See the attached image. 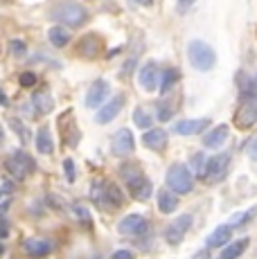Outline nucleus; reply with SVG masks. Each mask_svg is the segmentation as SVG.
<instances>
[{"label":"nucleus","mask_w":257,"mask_h":259,"mask_svg":"<svg viewBox=\"0 0 257 259\" xmlns=\"http://www.w3.org/2000/svg\"><path fill=\"white\" fill-rule=\"evenodd\" d=\"M255 81H257V77H255Z\"/></svg>","instance_id":"a18cd8bd"},{"label":"nucleus","mask_w":257,"mask_h":259,"mask_svg":"<svg viewBox=\"0 0 257 259\" xmlns=\"http://www.w3.org/2000/svg\"><path fill=\"white\" fill-rule=\"evenodd\" d=\"M5 169H7V174L14 181H25L29 174H34L36 162H34V158L25 151H14L12 156L5 160Z\"/></svg>","instance_id":"39448f33"},{"label":"nucleus","mask_w":257,"mask_h":259,"mask_svg":"<svg viewBox=\"0 0 257 259\" xmlns=\"http://www.w3.org/2000/svg\"><path fill=\"white\" fill-rule=\"evenodd\" d=\"M172 113H174V108H165V106H160V108H158V119H162V122H165V119H169V117H172Z\"/></svg>","instance_id":"e433bc0d"},{"label":"nucleus","mask_w":257,"mask_h":259,"mask_svg":"<svg viewBox=\"0 0 257 259\" xmlns=\"http://www.w3.org/2000/svg\"><path fill=\"white\" fill-rule=\"evenodd\" d=\"M142 144L147 149H151V151H162L167 147V133L162 128H149L142 136Z\"/></svg>","instance_id":"a211bd4d"},{"label":"nucleus","mask_w":257,"mask_h":259,"mask_svg":"<svg viewBox=\"0 0 257 259\" xmlns=\"http://www.w3.org/2000/svg\"><path fill=\"white\" fill-rule=\"evenodd\" d=\"M228 136H230V128L226 126V124H219V126H215L212 131L205 133L203 147L205 149H219V147H224V144L228 142Z\"/></svg>","instance_id":"f3484780"},{"label":"nucleus","mask_w":257,"mask_h":259,"mask_svg":"<svg viewBox=\"0 0 257 259\" xmlns=\"http://www.w3.org/2000/svg\"><path fill=\"white\" fill-rule=\"evenodd\" d=\"M9 124H12V128L14 131L18 133V136H21V140H27V128H25V124H18V119H14V117H9Z\"/></svg>","instance_id":"72a5a7b5"},{"label":"nucleus","mask_w":257,"mask_h":259,"mask_svg":"<svg viewBox=\"0 0 257 259\" xmlns=\"http://www.w3.org/2000/svg\"><path fill=\"white\" fill-rule=\"evenodd\" d=\"M48 41H50L54 48H66L68 43H70V34H68L66 27H61V25H54V27L48 29Z\"/></svg>","instance_id":"5701e85b"},{"label":"nucleus","mask_w":257,"mask_h":259,"mask_svg":"<svg viewBox=\"0 0 257 259\" xmlns=\"http://www.w3.org/2000/svg\"><path fill=\"white\" fill-rule=\"evenodd\" d=\"M179 79H181V74H179V70H176V68H167V70L160 74V86H158V91H160L162 95L169 93L172 88L179 83Z\"/></svg>","instance_id":"393cba45"},{"label":"nucleus","mask_w":257,"mask_h":259,"mask_svg":"<svg viewBox=\"0 0 257 259\" xmlns=\"http://www.w3.org/2000/svg\"><path fill=\"white\" fill-rule=\"evenodd\" d=\"M167 189L169 192H174L176 196L179 194H190L192 189H194V174L190 171V167L183 165V162H174V165H169L167 169Z\"/></svg>","instance_id":"f03ea898"},{"label":"nucleus","mask_w":257,"mask_h":259,"mask_svg":"<svg viewBox=\"0 0 257 259\" xmlns=\"http://www.w3.org/2000/svg\"><path fill=\"white\" fill-rule=\"evenodd\" d=\"M3 252H5V243L0 241V255H3Z\"/></svg>","instance_id":"37998d69"},{"label":"nucleus","mask_w":257,"mask_h":259,"mask_svg":"<svg viewBox=\"0 0 257 259\" xmlns=\"http://www.w3.org/2000/svg\"><path fill=\"white\" fill-rule=\"evenodd\" d=\"M0 106H9V102H7V95H5L3 91H0Z\"/></svg>","instance_id":"58836bf2"},{"label":"nucleus","mask_w":257,"mask_h":259,"mask_svg":"<svg viewBox=\"0 0 257 259\" xmlns=\"http://www.w3.org/2000/svg\"><path fill=\"white\" fill-rule=\"evenodd\" d=\"M0 189H3L5 196H9V194L14 192V183L9 181V178H0Z\"/></svg>","instance_id":"f704fd0d"},{"label":"nucleus","mask_w":257,"mask_h":259,"mask_svg":"<svg viewBox=\"0 0 257 259\" xmlns=\"http://www.w3.org/2000/svg\"><path fill=\"white\" fill-rule=\"evenodd\" d=\"M205 169H207L205 153H194V156H192V169L190 171L196 174V176H201V174H205Z\"/></svg>","instance_id":"cd10ccee"},{"label":"nucleus","mask_w":257,"mask_h":259,"mask_svg":"<svg viewBox=\"0 0 257 259\" xmlns=\"http://www.w3.org/2000/svg\"><path fill=\"white\" fill-rule=\"evenodd\" d=\"M9 52H12L14 57H25V54H27L25 41H18V38H14V41L9 43Z\"/></svg>","instance_id":"c85d7f7f"},{"label":"nucleus","mask_w":257,"mask_h":259,"mask_svg":"<svg viewBox=\"0 0 257 259\" xmlns=\"http://www.w3.org/2000/svg\"><path fill=\"white\" fill-rule=\"evenodd\" d=\"M210 126V119L207 117H192V119H181L174 124V133L179 136H196V133H203Z\"/></svg>","instance_id":"4468645a"},{"label":"nucleus","mask_w":257,"mask_h":259,"mask_svg":"<svg viewBox=\"0 0 257 259\" xmlns=\"http://www.w3.org/2000/svg\"><path fill=\"white\" fill-rule=\"evenodd\" d=\"M18 81H21V86H23V88H32L34 83H38V77H36L34 72H21Z\"/></svg>","instance_id":"2f4dec72"},{"label":"nucleus","mask_w":257,"mask_h":259,"mask_svg":"<svg viewBox=\"0 0 257 259\" xmlns=\"http://www.w3.org/2000/svg\"><path fill=\"white\" fill-rule=\"evenodd\" d=\"M75 217H77L79 221L83 223V226L88 228V230H91V228H93V219H91V214H88V210H86V207L77 205V207H75Z\"/></svg>","instance_id":"c756f323"},{"label":"nucleus","mask_w":257,"mask_h":259,"mask_svg":"<svg viewBox=\"0 0 257 259\" xmlns=\"http://www.w3.org/2000/svg\"><path fill=\"white\" fill-rule=\"evenodd\" d=\"M23 250L29 259H43L54 250V243L48 239H38V237H29L23 241Z\"/></svg>","instance_id":"9d476101"},{"label":"nucleus","mask_w":257,"mask_h":259,"mask_svg":"<svg viewBox=\"0 0 257 259\" xmlns=\"http://www.w3.org/2000/svg\"><path fill=\"white\" fill-rule=\"evenodd\" d=\"M230 237H232V228L230 226H219L210 237L205 239V246L207 248H224L230 243Z\"/></svg>","instance_id":"6ab92c4d"},{"label":"nucleus","mask_w":257,"mask_h":259,"mask_svg":"<svg viewBox=\"0 0 257 259\" xmlns=\"http://www.w3.org/2000/svg\"><path fill=\"white\" fill-rule=\"evenodd\" d=\"M158 210L162 214H172L179 210V196H176L174 192H169V189H162V192H158Z\"/></svg>","instance_id":"412c9836"},{"label":"nucleus","mask_w":257,"mask_h":259,"mask_svg":"<svg viewBox=\"0 0 257 259\" xmlns=\"http://www.w3.org/2000/svg\"><path fill=\"white\" fill-rule=\"evenodd\" d=\"M246 151H248V156L253 158V160H257V138H255V140H250V142H248Z\"/></svg>","instance_id":"4c0bfd02"},{"label":"nucleus","mask_w":257,"mask_h":259,"mask_svg":"<svg viewBox=\"0 0 257 259\" xmlns=\"http://www.w3.org/2000/svg\"><path fill=\"white\" fill-rule=\"evenodd\" d=\"M187 59H190L192 68L201 72H210L217 63V54L215 50L207 46L205 41H192L187 46Z\"/></svg>","instance_id":"7ed1b4c3"},{"label":"nucleus","mask_w":257,"mask_h":259,"mask_svg":"<svg viewBox=\"0 0 257 259\" xmlns=\"http://www.w3.org/2000/svg\"><path fill=\"white\" fill-rule=\"evenodd\" d=\"M117 230H120V235H128V237L142 235V232L147 230V221L142 214H126V217L117 223Z\"/></svg>","instance_id":"f8f14e48"},{"label":"nucleus","mask_w":257,"mask_h":259,"mask_svg":"<svg viewBox=\"0 0 257 259\" xmlns=\"http://www.w3.org/2000/svg\"><path fill=\"white\" fill-rule=\"evenodd\" d=\"M151 192H154V185H151L149 178H145L140 185H136L131 189V196L136 198V201H147V198L151 196Z\"/></svg>","instance_id":"a878e982"},{"label":"nucleus","mask_w":257,"mask_h":259,"mask_svg":"<svg viewBox=\"0 0 257 259\" xmlns=\"http://www.w3.org/2000/svg\"><path fill=\"white\" fill-rule=\"evenodd\" d=\"M136 255H133L131 250H126V248H122V250H115L113 252V259H133Z\"/></svg>","instance_id":"c9c22d12"},{"label":"nucleus","mask_w":257,"mask_h":259,"mask_svg":"<svg viewBox=\"0 0 257 259\" xmlns=\"http://www.w3.org/2000/svg\"><path fill=\"white\" fill-rule=\"evenodd\" d=\"M192 223H194L192 214H181V217H176L174 221L165 228V241L169 243V246H179L183 239H185L187 232H190Z\"/></svg>","instance_id":"423d86ee"},{"label":"nucleus","mask_w":257,"mask_h":259,"mask_svg":"<svg viewBox=\"0 0 257 259\" xmlns=\"http://www.w3.org/2000/svg\"><path fill=\"white\" fill-rule=\"evenodd\" d=\"M0 237H7V228H0Z\"/></svg>","instance_id":"79ce46f5"},{"label":"nucleus","mask_w":257,"mask_h":259,"mask_svg":"<svg viewBox=\"0 0 257 259\" xmlns=\"http://www.w3.org/2000/svg\"><path fill=\"white\" fill-rule=\"evenodd\" d=\"M36 151L41 153V156H50L54 151V142H52V136H50V128L48 126H41L36 133Z\"/></svg>","instance_id":"4be33fe9"},{"label":"nucleus","mask_w":257,"mask_h":259,"mask_svg":"<svg viewBox=\"0 0 257 259\" xmlns=\"http://www.w3.org/2000/svg\"><path fill=\"white\" fill-rule=\"evenodd\" d=\"M111 149L115 156H128L136 149V140H133V133L128 128H120V131L113 133L111 138Z\"/></svg>","instance_id":"9b49d317"},{"label":"nucleus","mask_w":257,"mask_h":259,"mask_svg":"<svg viewBox=\"0 0 257 259\" xmlns=\"http://www.w3.org/2000/svg\"><path fill=\"white\" fill-rule=\"evenodd\" d=\"M133 122H136V126L149 131L151 124H154V119H151V115L145 111V108H136V111H133Z\"/></svg>","instance_id":"bb28decb"},{"label":"nucleus","mask_w":257,"mask_h":259,"mask_svg":"<svg viewBox=\"0 0 257 259\" xmlns=\"http://www.w3.org/2000/svg\"><path fill=\"white\" fill-rule=\"evenodd\" d=\"M120 176H122V181L126 183L128 192H131L136 185H140V183L147 178L145 171H142V167H140V162H128V165H122L120 167Z\"/></svg>","instance_id":"dca6fc26"},{"label":"nucleus","mask_w":257,"mask_h":259,"mask_svg":"<svg viewBox=\"0 0 257 259\" xmlns=\"http://www.w3.org/2000/svg\"><path fill=\"white\" fill-rule=\"evenodd\" d=\"M100 203L102 205H106L108 210H117V207L124 205V192H122L117 185H106L104 183V192L100 194Z\"/></svg>","instance_id":"2eb2a0df"},{"label":"nucleus","mask_w":257,"mask_h":259,"mask_svg":"<svg viewBox=\"0 0 257 259\" xmlns=\"http://www.w3.org/2000/svg\"><path fill=\"white\" fill-rule=\"evenodd\" d=\"M248 248V239H239V241H232L228 246H224L221 250V259H239Z\"/></svg>","instance_id":"b1692460"},{"label":"nucleus","mask_w":257,"mask_h":259,"mask_svg":"<svg viewBox=\"0 0 257 259\" xmlns=\"http://www.w3.org/2000/svg\"><path fill=\"white\" fill-rule=\"evenodd\" d=\"M253 217H255V207H253V210H248V212H244V214H239V217H235V219H232V226H235V228H244Z\"/></svg>","instance_id":"7c9ffc66"},{"label":"nucleus","mask_w":257,"mask_h":259,"mask_svg":"<svg viewBox=\"0 0 257 259\" xmlns=\"http://www.w3.org/2000/svg\"><path fill=\"white\" fill-rule=\"evenodd\" d=\"M108 93H111V86H108L104 79H97V81H93L91 83V88H88V93H86V108H100L106 104V99H108Z\"/></svg>","instance_id":"6e6552de"},{"label":"nucleus","mask_w":257,"mask_h":259,"mask_svg":"<svg viewBox=\"0 0 257 259\" xmlns=\"http://www.w3.org/2000/svg\"><path fill=\"white\" fill-rule=\"evenodd\" d=\"M138 83H140V88L145 93L158 91V86H160V72H158L154 61H147L145 66L140 68V72H138Z\"/></svg>","instance_id":"1a4fd4ad"},{"label":"nucleus","mask_w":257,"mask_h":259,"mask_svg":"<svg viewBox=\"0 0 257 259\" xmlns=\"http://www.w3.org/2000/svg\"><path fill=\"white\" fill-rule=\"evenodd\" d=\"M3 196H5V194H3V189H0V198H3Z\"/></svg>","instance_id":"c03bdc74"},{"label":"nucleus","mask_w":257,"mask_h":259,"mask_svg":"<svg viewBox=\"0 0 257 259\" xmlns=\"http://www.w3.org/2000/svg\"><path fill=\"white\" fill-rule=\"evenodd\" d=\"M194 259H207V250H203V252H199Z\"/></svg>","instance_id":"ea45409f"},{"label":"nucleus","mask_w":257,"mask_h":259,"mask_svg":"<svg viewBox=\"0 0 257 259\" xmlns=\"http://www.w3.org/2000/svg\"><path fill=\"white\" fill-rule=\"evenodd\" d=\"M32 102H34V108L38 111V115H48V113H52V108H54L52 95H50L48 88H41L38 93H34Z\"/></svg>","instance_id":"aec40b11"},{"label":"nucleus","mask_w":257,"mask_h":259,"mask_svg":"<svg viewBox=\"0 0 257 259\" xmlns=\"http://www.w3.org/2000/svg\"><path fill=\"white\" fill-rule=\"evenodd\" d=\"M63 169H66V181L68 183H75V178H77V167H75V162L68 158V160H63Z\"/></svg>","instance_id":"473e14b6"},{"label":"nucleus","mask_w":257,"mask_h":259,"mask_svg":"<svg viewBox=\"0 0 257 259\" xmlns=\"http://www.w3.org/2000/svg\"><path fill=\"white\" fill-rule=\"evenodd\" d=\"M124 108V95H115V97L111 99V102H106L104 106L97 111V124H108L111 119H115L117 115H120V111Z\"/></svg>","instance_id":"ddd939ff"},{"label":"nucleus","mask_w":257,"mask_h":259,"mask_svg":"<svg viewBox=\"0 0 257 259\" xmlns=\"http://www.w3.org/2000/svg\"><path fill=\"white\" fill-rule=\"evenodd\" d=\"M230 162H232V156L228 151L219 153L215 156L212 160H207V169H205V181L207 183H221L230 171Z\"/></svg>","instance_id":"0eeeda50"},{"label":"nucleus","mask_w":257,"mask_h":259,"mask_svg":"<svg viewBox=\"0 0 257 259\" xmlns=\"http://www.w3.org/2000/svg\"><path fill=\"white\" fill-rule=\"evenodd\" d=\"M237 128L246 131V128L255 126L257 124V95L248 93V95H241V102L235 111V117H232Z\"/></svg>","instance_id":"20e7f679"},{"label":"nucleus","mask_w":257,"mask_h":259,"mask_svg":"<svg viewBox=\"0 0 257 259\" xmlns=\"http://www.w3.org/2000/svg\"><path fill=\"white\" fill-rule=\"evenodd\" d=\"M52 18L66 27H81L88 21V9L75 0H66V3H57L52 7Z\"/></svg>","instance_id":"f257e3e1"},{"label":"nucleus","mask_w":257,"mask_h":259,"mask_svg":"<svg viewBox=\"0 0 257 259\" xmlns=\"http://www.w3.org/2000/svg\"><path fill=\"white\" fill-rule=\"evenodd\" d=\"M133 3H138V5H149L151 0H133Z\"/></svg>","instance_id":"a19ab883"}]
</instances>
